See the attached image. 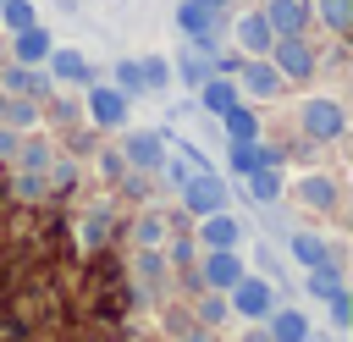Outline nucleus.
I'll return each mask as SVG.
<instances>
[{
	"label": "nucleus",
	"mask_w": 353,
	"mask_h": 342,
	"mask_svg": "<svg viewBox=\"0 0 353 342\" xmlns=\"http://www.w3.org/2000/svg\"><path fill=\"white\" fill-rule=\"evenodd\" d=\"M182 204H188L193 215H215V210L226 204V182H221V177H210V171H199V177H188V182H182Z\"/></svg>",
	"instance_id": "f257e3e1"
},
{
	"label": "nucleus",
	"mask_w": 353,
	"mask_h": 342,
	"mask_svg": "<svg viewBox=\"0 0 353 342\" xmlns=\"http://www.w3.org/2000/svg\"><path fill=\"white\" fill-rule=\"evenodd\" d=\"M270 50H276L270 66H276L281 77H309V72H314V50H309L298 33H292V39H270Z\"/></svg>",
	"instance_id": "f03ea898"
},
{
	"label": "nucleus",
	"mask_w": 353,
	"mask_h": 342,
	"mask_svg": "<svg viewBox=\"0 0 353 342\" xmlns=\"http://www.w3.org/2000/svg\"><path fill=\"white\" fill-rule=\"evenodd\" d=\"M342 127H347V116H342L336 99H309L303 105V132L309 138H342Z\"/></svg>",
	"instance_id": "7ed1b4c3"
},
{
	"label": "nucleus",
	"mask_w": 353,
	"mask_h": 342,
	"mask_svg": "<svg viewBox=\"0 0 353 342\" xmlns=\"http://www.w3.org/2000/svg\"><path fill=\"white\" fill-rule=\"evenodd\" d=\"M259 17L270 22V33H276V39H292V33H303V22H309V6H303V0H270Z\"/></svg>",
	"instance_id": "20e7f679"
},
{
	"label": "nucleus",
	"mask_w": 353,
	"mask_h": 342,
	"mask_svg": "<svg viewBox=\"0 0 353 342\" xmlns=\"http://www.w3.org/2000/svg\"><path fill=\"white\" fill-rule=\"evenodd\" d=\"M232 33H237V44H243L248 55H265V50H270V39H276V33H270V22H265L259 11L237 17V28H232Z\"/></svg>",
	"instance_id": "39448f33"
},
{
	"label": "nucleus",
	"mask_w": 353,
	"mask_h": 342,
	"mask_svg": "<svg viewBox=\"0 0 353 342\" xmlns=\"http://www.w3.org/2000/svg\"><path fill=\"white\" fill-rule=\"evenodd\" d=\"M88 116H94L99 127H116V121L127 116V99H121V88H94V94H88Z\"/></svg>",
	"instance_id": "423d86ee"
},
{
	"label": "nucleus",
	"mask_w": 353,
	"mask_h": 342,
	"mask_svg": "<svg viewBox=\"0 0 353 342\" xmlns=\"http://www.w3.org/2000/svg\"><path fill=\"white\" fill-rule=\"evenodd\" d=\"M204 276H210L215 287H232V281H243V265H237L232 248H215V254L204 259Z\"/></svg>",
	"instance_id": "0eeeda50"
},
{
	"label": "nucleus",
	"mask_w": 353,
	"mask_h": 342,
	"mask_svg": "<svg viewBox=\"0 0 353 342\" xmlns=\"http://www.w3.org/2000/svg\"><path fill=\"white\" fill-rule=\"evenodd\" d=\"M243 88H248V94H276V88H281V72H276L270 61H248V66H243Z\"/></svg>",
	"instance_id": "6e6552de"
},
{
	"label": "nucleus",
	"mask_w": 353,
	"mask_h": 342,
	"mask_svg": "<svg viewBox=\"0 0 353 342\" xmlns=\"http://www.w3.org/2000/svg\"><path fill=\"white\" fill-rule=\"evenodd\" d=\"M17 55H22V66H33V61H44L50 55V33H39L33 22L17 33Z\"/></svg>",
	"instance_id": "1a4fd4ad"
},
{
	"label": "nucleus",
	"mask_w": 353,
	"mask_h": 342,
	"mask_svg": "<svg viewBox=\"0 0 353 342\" xmlns=\"http://www.w3.org/2000/svg\"><path fill=\"white\" fill-rule=\"evenodd\" d=\"M50 72H55L61 83H83V77H88V61H83L77 50H55V55H50Z\"/></svg>",
	"instance_id": "9d476101"
},
{
	"label": "nucleus",
	"mask_w": 353,
	"mask_h": 342,
	"mask_svg": "<svg viewBox=\"0 0 353 342\" xmlns=\"http://www.w3.org/2000/svg\"><path fill=\"white\" fill-rule=\"evenodd\" d=\"M127 160H132V165H160V160H165V143H160L154 132H138V138L127 143Z\"/></svg>",
	"instance_id": "9b49d317"
},
{
	"label": "nucleus",
	"mask_w": 353,
	"mask_h": 342,
	"mask_svg": "<svg viewBox=\"0 0 353 342\" xmlns=\"http://www.w3.org/2000/svg\"><path fill=\"white\" fill-rule=\"evenodd\" d=\"M298 199L314 204V210H331V204H336V188H331V177H303V182H298Z\"/></svg>",
	"instance_id": "f8f14e48"
},
{
	"label": "nucleus",
	"mask_w": 353,
	"mask_h": 342,
	"mask_svg": "<svg viewBox=\"0 0 353 342\" xmlns=\"http://www.w3.org/2000/svg\"><path fill=\"white\" fill-rule=\"evenodd\" d=\"M232 287H237V309L243 314H265L270 309V287L265 281H232Z\"/></svg>",
	"instance_id": "ddd939ff"
},
{
	"label": "nucleus",
	"mask_w": 353,
	"mask_h": 342,
	"mask_svg": "<svg viewBox=\"0 0 353 342\" xmlns=\"http://www.w3.org/2000/svg\"><path fill=\"white\" fill-rule=\"evenodd\" d=\"M199 88H204V110H232V105H237V88L221 83V77H204Z\"/></svg>",
	"instance_id": "4468645a"
},
{
	"label": "nucleus",
	"mask_w": 353,
	"mask_h": 342,
	"mask_svg": "<svg viewBox=\"0 0 353 342\" xmlns=\"http://www.w3.org/2000/svg\"><path fill=\"white\" fill-rule=\"evenodd\" d=\"M204 243H210V248H232V243H237V221H232V215H210V221H204Z\"/></svg>",
	"instance_id": "2eb2a0df"
},
{
	"label": "nucleus",
	"mask_w": 353,
	"mask_h": 342,
	"mask_svg": "<svg viewBox=\"0 0 353 342\" xmlns=\"http://www.w3.org/2000/svg\"><path fill=\"white\" fill-rule=\"evenodd\" d=\"M270 336H276V342H309V325H303V314H276Z\"/></svg>",
	"instance_id": "dca6fc26"
},
{
	"label": "nucleus",
	"mask_w": 353,
	"mask_h": 342,
	"mask_svg": "<svg viewBox=\"0 0 353 342\" xmlns=\"http://www.w3.org/2000/svg\"><path fill=\"white\" fill-rule=\"evenodd\" d=\"M226 116V132L237 138V143H248L254 138V110H243V105H232V110H221Z\"/></svg>",
	"instance_id": "f3484780"
},
{
	"label": "nucleus",
	"mask_w": 353,
	"mask_h": 342,
	"mask_svg": "<svg viewBox=\"0 0 353 342\" xmlns=\"http://www.w3.org/2000/svg\"><path fill=\"white\" fill-rule=\"evenodd\" d=\"M292 259H303V265H314V270H320V265H325V243L298 232V237H292Z\"/></svg>",
	"instance_id": "a211bd4d"
},
{
	"label": "nucleus",
	"mask_w": 353,
	"mask_h": 342,
	"mask_svg": "<svg viewBox=\"0 0 353 342\" xmlns=\"http://www.w3.org/2000/svg\"><path fill=\"white\" fill-rule=\"evenodd\" d=\"M0 22H6L11 33H22V28L33 22V6H28V0H0Z\"/></svg>",
	"instance_id": "6ab92c4d"
},
{
	"label": "nucleus",
	"mask_w": 353,
	"mask_h": 342,
	"mask_svg": "<svg viewBox=\"0 0 353 342\" xmlns=\"http://www.w3.org/2000/svg\"><path fill=\"white\" fill-rule=\"evenodd\" d=\"M248 188H254V199L265 204V199H276V188H281V182H276V171H270V165H254V171H248Z\"/></svg>",
	"instance_id": "aec40b11"
},
{
	"label": "nucleus",
	"mask_w": 353,
	"mask_h": 342,
	"mask_svg": "<svg viewBox=\"0 0 353 342\" xmlns=\"http://www.w3.org/2000/svg\"><path fill=\"white\" fill-rule=\"evenodd\" d=\"M320 17H325V28H331V33H347L353 6H347V0H320Z\"/></svg>",
	"instance_id": "412c9836"
},
{
	"label": "nucleus",
	"mask_w": 353,
	"mask_h": 342,
	"mask_svg": "<svg viewBox=\"0 0 353 342\" xmlns=\"http://www.w3.org/2000/svg\"><path fill=\"white\" fill-rule=\"evenodd\" d=\"M138 77H143V88H165V77H171V66L154 55V61H138Z\"/></svg>",
	"instance_id": "4be33fe9"
},
{
	"label": "nucleus",
	"mask_w": 353,
	"mask_h": 342,
	"mask_svg": "<svg viewBox=\"0 0 353 342\" xmlns=\"http://www.w3.org/2000/svg\"><path fill=\"white\" fill-rule=\"evenodd\" d=\"M116 88H121V94H138V88H143V77H138V61H121V66H116Z\"/></svg>",
	"instance_id": "5701e85b"
},
{
	"label": "nucleus",
	"mask_w": 353,
	"mask_h": 342,
	"mask_svg": "<svg viewBox=\"0 0 353 342\" xmlns=\"http://www.w3.org/2000/svg\"><path fill=\"white\" fill-rule=\"evenodd\" d=\"M309 292H314V298H331V292H336V276H331V270H320V276L309 281Z\"/></svg>",
	"instance_id": "b1692460"
},
{
	"label": "nucleus",
	"mask_w": 353,
	"mask_h": 342,
	"mask_svg": "<svg viewBox=\"0 0 353 342\" xmlns=\"http://www.w3.org/2000/svg\"><path fill=\"white\" fill-rule=\"evenodd\" d=\"M138 237H143V243H160V237H165V221H143Z\"/></svg>",
	"instance_id": "393cba45"
},
{
	"label": "nucleus",
	"mask_w": 353,
	"mask_h": 342,
	"mask_svg": "<svg viewBox=\"0 0 353 342\" xmlns=\"http://www.w3.org/2000/svg\"><path fill=\"white\" fill-rule=\"evenodd\" d=\"M204 6H215V11H221V6H226V0H204Z\"/></svg>",
	"instance_id": "a878e982"
}]
</instances>
